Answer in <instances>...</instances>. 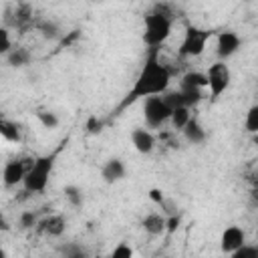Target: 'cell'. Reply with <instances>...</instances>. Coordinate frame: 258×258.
Listing matches in <instances>:
<instances>
[{
	"label": "cell",
	"mask_w": 258,
	"mask_h": 258,
	"mask_svg": "<svg viewBox=\"0 0 258 258\" xmlns=\"http://www.w3.org/2000/svg\"><path fill=\"white\" fill-rule=\"evenodd\" d=\"M181 133H183L185 141H187V143H191V145H202V143L206 141V137H208V133H206L204 125H202L196 117H191V119H189V123L181 129Z\"/></svg>",
	"instance_id": "obj_13"
},
{
	"label": "cell",
	"mask_w": 258,
	"mask_h": 258,
	"mask_svg": "<svg viewBox=\"0 0 258 258\" xmlns=\"http://www.w3.org/2000/svg\"><path fill=\"white\" fill-rule=\"evenodd\" d=\"M62 194H64L67 202H69L73 208H81V206H83V202H85L83 189H81L79 185H75V183H69V185H64V187H62Z\"/></svg>",
	"instance_id": "obj_19"
},
{
	"label": "cell",
	"mask_w": 258,
	"mask_h": 258,
	"mask_svg": "<svg viewBox=\"0 0 258 258\" xmlns=\"http://www.w3.org/2000/svg\"><path fill=\"white\" fill-rule=\"evenodd\" d=\"M244 125H246V131L248 133H256L258 131V105H252L246 113V119H244Z\"/></svg>",
	"instance_id": "obj_22"
},
{
	"label": "cell",
	"mask_w": 258,
	"mask_h": 258,
	"mask_svg": "<svg viewBox=\"0 0 258 258\" xmlns=\"http://www.w3.org/2000/svg\"><path fill=\"white\" fill-rule=\"evenodd\" d=\"M62 254H64V258H89L87 250L81 248L79 244H69V246H64V248H62Z\"/></svg>",
	"instance_id": "obj_25"
},
{
	"label": "cell",
	"mask_w": 258,
	"mask_h": 258,
	"mask_svg": "<svg viewBox=\"0 0 258 258\" xmlns=\"http://www.w3.org/2000/svg\"><path fill=\"white\" fill-rule=\"evenodd\" d=\"M141 228L149 236H161L165 232V216L161 212H151L141 220Z\"/></svg>",
	"instance_id": "obj_14"
},
{
	"label": "cell",
	"mask_w": 258,
	"mask_h": 258,
	"mask_svg": "<svg viewBox=\"0 0 258 258\" xmlns=\"http://www.w3.org/2000/svg\"><path fill=\"white\" fill-rule=\"evenodd\" d=\"M38 226H40V230H42L46 236H50V238H60V236L64 234V230H67V218L60 216V214H52V216H46L44 220H40Z\"/></svg>",
	"instance_id": "obj_12"
},
{
	"label": "cell",
	"mask_w": 258,
	"mask_h": 258,
	"mask_svg": "<svg viewBox=\"0 0 258 258\" xmlns=\"http://www.w3.org/2000/svg\"><path fill=\"white\" fill-rule=\"evenodd\" d=\"M191 117H194V115H191V109H189V107H177V109L171 111L169 123H171V127H173L175 131H181V129L189 123Z\"/></svg>",
	"instance_id": "obj_18"
},
{
	"label": "cell",
	"mask_w": 258,
	"mask_h": 258,
	"mask_svg": "<svg viewBox=\"0 0 258 258\" xmlns=\"http://www.w3.org/2000/svg\"><path fill=\"white\" fill-rule=\"evenodd\" d=\"M20 228L22 230H28V228H32V226H36L38 224V220H36V216L32 214V212H22L20 214Z\"/></svg>",
	"instance_id": "obj_28"
},
{
	"label": "cell",
	"mask_w": 258,
	"mask_h": 258,
	"mask_svg": "<svg viewBox=\"0 0 258 258\" xmlns=\"http://www.w3.org/2000/svg\"><path fill=\"white\" fill-rule=\"evenodd\" d=\"M129 137H131V145L135 147V151H139L143 155H147L155 149V135L145 127H135Z\"/></svg>",
	"instance_id": "obj_10"
},
{
	"label": "cell",
	"mask_w": 258,
	"mask_h": 258,
	"mask_svg": "<svg viewBox=\"0 0 258 258\" xmlns=\"http://www.w3.org/2000/svg\"><path fill=\"white\" fill-rule=\"evenodd\" d=\"M28 163L30 159H8L2 167V181L6 187H16V185H22L24 181V175H26V169H28Z\"/></svg>",
	"instance_id": "obj_7"
},
{
	"label": "cell",
	"mask_w": 258,
	"mask_h": 258,
	"mask_svg": "<svg viewBox=\"0 0 258 258\" xmlns=\"http://www.w3.org/2000/svg\"><path fill=\"white\" fill-rule=\"evenodd\" d=\"M34 26L38 28V32L44 38H58L60 36V28H58V24L54 20H38Z\"/></svg>",
	"instance_id": "obj_20"
},
{
	"label": "cell",
	"mask_w": 258,
	"mask_h": 258,
	"mask_svg": "<svg viewBox=\"0 0 258 258\" xmlns=\"http://www.w3.org/2000/svg\"><path fill=\"white\" fill-rule=\"evenodd\" d=\"M204 75H206V89L210 91L212 99H218L232 83V71L224 60H216L214 64H210Z\"/></svg>",
	"instance_id": "obj_5"
},
{
	"label": "cell",
	"mask_w": 258,
	"mask_h": 258,
	"mask_svg": "<svg viewBox=\"0 0 258 258\" xmlns=\"http://www.w3.org/2000/svg\"><path fill=\"white\" fill-rule=\"evenodd\" d=\"M240 44H242V38L234 30L218 32V36H216V54H218V58L226 62L230 56H234L240 50Z\"/></svg>",
	"instance_id": "obj_8"
},
{
	"label": "cell",
	"mask_w": 258,
	"mask_h": 258,
	"mask_svg": "<svg viewBox=\"0 0 258 258\" xmlns=\"http://www.w3.org/2000/svg\"><path fill=\"white\" fill-rule=\"evenodd\" d=\"M179 89H194V91H204L206 89V75L200 71H189L181 77Z\"/></svg>",
	"instance_id": "obj_17"
},
{
	"label": "cell",
	"mask_w": 258,
	"mask_h": 258,
	"mask_svg": "<svg viewBox=\"0 0 258 258\" xmlns=\"http://www.w3.org/2000/svg\"><path fill=\"white\" fill-rule=\"evenodd\" d=\"M85 127H87L89 133L95 135V133H101V131H103V121H101L97 115H91V117L87 119V125H85Z\"/></svg>",
	"instance_id": "obj_29"
},
{
	"label": "cell",
	"mask_w": 258,
	"mask_h": 258,
	"mask_svg": "<svg viewBox=\"0 0 258 258\" xmlns=\"http://www.w3.org/2000/svg\"><path fill=\"white\" fill-rule=\"evenodd\" d=\"M109 258H133V248L129 244L121 242V244H117L113 248V252L109 254Z\"/></svg>",
	"instance_id": "obj_27"
},
{
	"label": "cell",
	"mask_w": 258,
	"mask_h": 258,
	"mask_svg": "<svg viewBox=\"0 0 258 258\" xmlns=\"http://www.w3.org/2000/svg\"><path fill=\"white\" fill-rule=\"evenodd\" d=\"M149 198H151V200H153V202H155L157 206H159V204H161V202L165 200V196H163V194H161L159 189H151V191H149Z\"/></svg>",
	"instance_id": "obj_30"
},
{
	"label": "cell",
	"mask_w": 258,
	"mask_h": 258,
	"mask_svg": "<svg viewBox=\"0 0 258 258\" xmlns=\"http://www.w3.org/2000/svg\"><path fill=\"white\" fill-rule=\"evenodd\" d=\"M0 135H4L8 141H18L20 139V135H18V129L12 125V123H8V121H0Z\"/></svg>",
	"instance_id": "obj_24"
},
{
	"label": "cell",
	"mask_w": 258,
	"mask_h": 258,
	"mask_svg": "<svg viewBox=\"0 0 258 258\" xmlns=\"http://www.w3.org/2000/svg\"><path fill=\"white\" fill-rule=\"evenodd\" d=\"M0 230H2V232H8V230H10V224L6 222V216H4V214H0Z\"/></svg>",
	"instance_id": "obj_31"
},
{
	"label": "cell",
	"mask_w": 258,
	"mask_h": 258,
	"mask_svg": "<svg viewBox=\"0 0 258 258\" xmlns=\"http://www.w3.org/2000/svg\"><path fill=\"white\" fill-rule=\"evenodd\" d=\"M212 38V30L200 28V26H187L181 38V44L177 48L179 56H200L206 50L208 40Z\"/></svg>",
	"instance_id": "obj_4"
},
{
	"label": "cell",
	"mask_w": 258,
	"mask_h": 258,
	"mask_svg": "<svg viewBox=\"0 0 258 258\" xmlns=\"http://www.w3.org/2000/svg\"><path fill=\"white\" fill-rule=\"evenodd\" d=\"M169 83H171V71L157 58V50H149L143 67L139 69L131 89L127 91L125 99L121 101L119 109H125L129 107L131 103L135 101H143L147 97H157V95H163L167 89H169Z\"/></svg>",
	"instance_id": "obj_1"
},
{
	"label": "cell",
	"mask_w": 258,
	"mask_h": 258,
	"mask_svg": "<svg viewBox=\"0 0 258 258\" xmlns=\"http://www.w3.org/2000/svg\"><path fill=\"white\" fill-rule=\"evenodd\" d=\"M12 48V40H10V32L6 26H0V56H6Z\"/></svg>",
	"instance_id": "obj_26"
},
{
	"label": "cell",
	"mask_w": 258,
	"mask_h": 258,
	"mask_svg": "<svg viewBox=\"0 0 258 258\" xmlns=\"http://www.w3.org/2000/svg\"><path fill=\"white\" fill-rule=\"evenodd\" d=\"M36 119H38V123H40L44 129H56L58 123H60L58 115L52 113V111H38V113H36Z\"/></svg>",
	"instance_id": "obj_21"
},
{
	"label": "cell",
	"mask_w": 258,
	"mask_h": 258,
	"mask_svg": "<svg viewBox=\"0 0 258 258\" xmlns=\"http://www.w3.org/2000/svg\"><path fill=\"white\" fill-rule=\"evenodd\" d=\"M32 60V52L26 46H12L10 52L6 54V64L12 69H22L28 67Z\"/></svg>",
	"instance_id": "obj_15"
},
{
	"label": "cell",
	"mask_w": 258,
	"mask_h": 258,
	"mask_svg": "<svg viewBox=\"0 0 258 258\" xmlns=\"http://www.w3.org/2000/svg\"><path fill=\"white\" fill-rule=\"evenodd\" d=\"M230 258H258V246L254 244H242L238 250L230 254Z\"/></svg>",
	"instance_id": "obj_23"
},
{
	"label": "cell",
	"mask_w": 258,
	"mask_h": 258,
	"mask_svg": "<svg viewBox=\"0 0 258 258\" xmlns=\"http://www.w3.org/2000/svg\"><path fill=\"white\" fill-rule=\"evenodd\" d=\"M173 14L167 4H155L153 10L143 18V42L149 50H157L171 34Z\"/></svg>",
	"instance_id": "obj_2"
},
{
	"label": "cell",
	"mask_w": 258,
	"mask_h": 258,
	"mask_svg": "<svg viewBox=\"0 0 258 258\" xmlns=\"http://www.w3.org/2000/svg\"><path fill=\"white\" fill-rule=\"evenodd\" d=\"M242 244H246V232L240 226H228L220 236V250L224 254H232Z\"/></svg>",
	"instance_id": "obj_9"
},
{
	"label": "cell",
	"mask_w": 258,
	"mask_h": 258,
	"mask_svg": "<svg viewBox=\"0 0 258 258\" xmlns=\"http://www.w3.org/2000/svg\"><path fill=\"white\" fill-rule=\"evenodd\" d=\"M141 111H143L145 125H147L149 129H159V127H163V125L169 121V115H171V109L165 105V101L161 99V95L143 99Z\"/></svg>",
	"instance_id": "obj_6"
},
{
	"label": "cell",
	"mask_w": 258,
	"mask_h": 258,
	"mask_svg": "<svg viewBox=\"0 0 258 258\" xmlns=\"http://www.w3.org/2000/svg\"><path fill=\"white\" fill-rule=\"evenodd\" d=\"M0 258H8V256H6V250H4L2 246H0Z\"/></svg>",
	"instance_id": "obj_32"
},
{
	"label": "cell",
	"mask_w": 258,
	"mask_h": 258,
	"mask_svg": "<svg viewBox=\"0 0 258 258\" xmlns=\"http://www.w3.org/2000/svg\"><path fill=\"white\" fill-rule=\"evenodd\" d=\"M125 173H127V167H125L123 159H119V157L107 159L101 167V177L105 183H117L125 177Z\"/></svg>",
	"instance_id": "obj_11"
},
{
	"label": "cell",
	"mask_w": 258,
	"mask_h": 258,
	"mask_svg": "<svg viewBox=\"0 0 258 258\" xmlns=\"http://www.w3.org/2000/svg\"><path fill=\"white\" fill-rule=\"evenodd\" d=\"M54 159H56V153H48V155H40V157L30 159L24 181H22V187L26 194H42L46 189L50 175H52Z\"/></svg>",
	"instance_id": "obj_3"
},
{
	"label": "cell",
	"mask_w": 258,
	"mask_h": 258,
	"mask_svg": "<svg viewBox=\"0 0 258 258\" xmlns=\"http://www.w3.org/2000/svg\"><path fill=\"white\" fill-rule=\"evenodd\" d=\"M8 22L16 28H26L32 24V8L28 4H16L12 10V16H8Z\"/></svg>",
	"instance_id": "obj_16"
}]
</instances>
